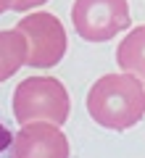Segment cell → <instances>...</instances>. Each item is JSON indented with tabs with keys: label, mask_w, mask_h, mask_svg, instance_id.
Here are the masks:
<instances>
[{
	"label": "cell",
	"mask_w": 145,
	"mask_h": 158,
	"mask_svg": "<svg viewBox=\"0 0 145 158\" xmlns=\"http://www.w3.org/2000/svg\"><path fill=\"white\" fill-rule=\"evenodd\" d=\"M84 106L98 127L127 132L145 116V85L127 71L103 74L90 87Z\"/></svg>",
	"instance_id": "obj_1"
},
{
	"label": "cell",
	"mask_w": 145,
	"mask_h": 158,
	"mask_svg": "<svg viewBox=\"0 0 145 158\" xmlns=\"http://www.w3.org/2000/svg\"><path fill=\"white\" fill-rule=\"evenodd\" d=\"M27 37L21 29H3L0 32V82L11 79L21 66H27Z\"/></svg>",
	"instance_id": "obj_7"
},
{
	"label": "cell",
	"mask_w": 145,
	"mask_h": 158,
	"mask_svg": "<svg viewBox=\"0 0 145 158\" xmlns=\"http://www.w3.org/2000/svg\"><path fill=\"white\" fill-rule=\"evenodd\" d=\"M116 63L122 71L137 77L145 85V24L127 32V37L116 48Z\"/></svg>",
	"instance_id": "obj_6"
},
{
	"label": "cell",
	"mask_w": 145,
	"mask_h": 158,
	"mask_svg": "<svg viewBox=\"0 0 145 158\" xmlns=\"http://www.w3.org/2000/svg\"><path fill=\"white\" fill-rule=\"evenodd\" d=\"M16 29H21L27 37V66L29 69H50L56 63H61V58L66 56L69 40L66 29L58 21V16L48 11H32L27 16H21V21L16 24Z\"/></svg>",
	"instance_id": "obj_3"
},
{
	"label": "cell",
	"mask_w": 145,
	"mask_h": 158,
	"mask_svg": "<svg viewBox=\"0 0 145 158\" xmlns=\"http://www.w3.org/2000/svg\"><path fill=\"white\" fill-rule=\"evenodd\" d=\"M48 0H13V11H32V8L45 6Z\"/></svg>",
	"instance_id": "obj_8"
},
{
	"label": "cell",
	"mask_w": 145,
	"mask_h": 158,
	"mask_svg": "<svg viewBox=\"0 0 145 158\" xmlns=\"http://www.w3.org/2000/svg\"><path fill=\"white\" fill-rule=\"evenodd\" d=\"M11 142H13V135H11V132H8L3 124H0V153L6 150V148L11 145Z\"/></svg>",
	"instance_id": "obj_9"
},
{
	"label": "cell",
	"mask_w": 145,
	"mask_h": 158,
	"mask_svg": "<svg viewBox=\"0 0 145 158\" xmlns=\"http://www.w3.org/2000/svg\"><path fill=\"white\" fill-rule=\"evenodd\" d=\"M69 137L53 121H29L13 135L11 158H69Z\"/></svg>",
	"instance_id": "obj_5"
},
{
	"label": "cell",
	"mask_w": 145,
	"mask_h": 158,
	"mask_svg": "<svg viewBox=\"0 0 145 158\" xmlns=\"http://www.w3.org/2000/svg\"><path fill=\"white\" fill-rule=\"evenodd\" d=\"M71 21L82 40L108 42L119 32H127L132 16L127 0H74Z\"/></svg>",
	"instance_id": "obj_4"
},
{
	"label": "cell",
	"mask_w": 145,
	"mask_h": 158,
	"mask_svg": "<svg viewBox=\"0 0 145 158\" xmlns=\"http://www.w3.org/2000/svg\"><path fill=\"white\" fill-rule=\"evenodd\" d=\"M71 113V100L61 79L56 77H27L21 85L13 90V118L19 124L29 121H53V124H66Z\"/></svg>",
	"instance_id": "obj_2"
},
{
	"label": "cell",
	"mask_w": 145,
	"mask_h": 158,
	"mask_svg": "<svg viewBox=\"0 0 145 158\" xmlns=\"http://www.w3.org/2000/svg\"><path fill=\"white\" fill-rule=\"evenodd\" d=\"M6 11H13V0H0V16Z\"/></svg>",
	"instance_id": "obj_10"
}]
</instances>
